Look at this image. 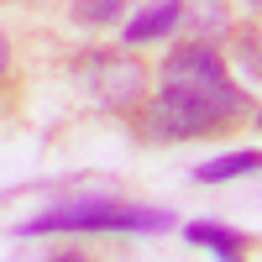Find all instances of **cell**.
Segmentation results:
<instances>
[{
    "instance_id": "cell-1",
    "label": "cell",
    "mask_w": 262,
    "mask_h": 262,
    "mask_svg": "<svg viewBox=\"0 0 262 262\" xmlns=\"http://www.w3.org/2000/svg\"><path fill=\"white\" fill-rule=\"evenodd\" d=\"M247 111V95L231 84L226 58L210 42H184L158 69V95L147 105V131L158 137H210Z\"/></svg>"
},
{
    "instance_id": "cell-2",
    "label": "cell",
    "mask_w": 262,
    "mask_h": 262,
    "mask_svg": "<svg viewBox=\"0 0 262 262\" xmlns=\"http://www.w3.org/2000/svg\"><path fill=\"white\" fill-rule=\"evenodd\" d=\"M173 226L168 210H147V205H116V200H79V205H53L37 221H27L16 236H95V231H131V236H158Z\"/></svg>"
},
{
    "instance_id": "cell-3",
    "label": "cell",
    "mask_w": 262,
    "mask_h": 262,
    "mask_svg": "<svg viewBox=\"0 0 262 262\" xmlns=\"http://www.w3.org/2000/svg\"><path fill=\"white\" fill-rule=\"evenodd\" d=\"M79 74H84L90 95L105 105V111H131V105L147 95V69L131 58V48L126 53H90L79 63Z\"/></svg>"
},
{
    "instance_id": "cell-4",
    "label": "cell",
    "mask_w": 262,
    "mask_h": 262,
    "mask_svg": "<svg viewBox=\"0 0 262 262\" xmlns=\"http://www.w3.org/2000/svg\"><path fill=\"white\" fill-rule=\"evenodd\" d=\"M179 21H184V0H152V6H142L137 16L126 21L121 48H147V42H163Z\"/></svg>"
},
{
    "instance_id": "cell-5",
    "label": "cell",
    "mask_w": 262,
    "mask_h": 262,
    "mask_svg": "<svg viewBox=\"0 0 262 262\" xmlns=\"http://www.w3.org/2000/svg\"><path fill=\"white\" fill-rule=\"evenodd\" d=\"M189 247H205L215 252L221 262H242V231H226V226H215V221H189Z\"/></svg>"
},
{
    "instance_id": "cell-6",
    "label": "cell",
    "mask_w": 262,
    "mask_h": 262,
    "mask_svg": "<svg viewBox=\"0 0 262 262\" xmlns=\"http://www.w3.org/2000/svg\"><path fill=\"white\" fill-rule=\"evenodd\" d=\"M262 168V152H226V158H210L200 173H194V179L200 184H226V179H247V173H257Z\"/></svg>"
},
{
    "instance_id": "cell-7",
    "label": "cell",
    "mask_w": 262,
    "mask_h": 262,
    "mask_svg": "<svg viewBox=\"0 0 262 262\" xmlns=\"http://www.w3.org/2000/svg\"><path fill=\"white\" fill-rule=\"evenodd\" d=\"M84 27H111V21L121 16V0H79V11H74Z\"/></svg>"
},
{
    "instance_id": "cell-8",
    "label": "cell",
    "mask_w": 262,
    "mask_h": 262,
    "mask_svg": "<svg viewBox=\"0 0 262 262\" xmlns=\"http://www.w3.org/2000/svg\"><path fill=\"white\" fill-rule=\"evenodd\" d=\"M189 11H200V27H205V32H221V27H226L221 0H189Z\"/></svg>"
},
{
    "instance_id": "cell-9",
    "label": "cell",
    "mask_w": 262,
    "mask_h": 262,
    "mask_svg": "<svg viewBox=\"0 0 262 262\" xmlns=\"http://www.w3.org/2000/svg\"><path fill=\"white\" fill-rule=\"evenodd\" d=\"M53 262H79V257H53Z\"/></svg>"
},
{
    "instance_id": "cell-10",
    "label": "cell",
    "mask_w": 262,
    "mask_h": 262,
    "mask_svg": "<svg viewBox=\"0 0 262 262\" xmlns=\"http://www.w3.org/2000/svg\"><path fill=\"white\" fill-rule=\"evenodd\" d=\"M257 126H262V116H257Z\"/></svg>"
},
{
    "instance_id": "cell-11",
    "label": "cell",
    "mask_w": 262,
    "mask_h": 262,
    "mask_svg": "<svg viewBox=\"0 0 262 262\" xmlns=\"http://www.w3.org/2000/svg\"><path fill=\"white\" fill-rule=\"evenodd\" d=\"M121 6H126V0H121Z\"/></svg>"
}]
</instances>
